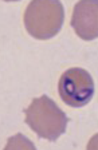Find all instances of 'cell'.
Wrapping results in <instances>:
<instances>
[{"label": "cell", "mask_w": 98, "mask_h": 150, "mask_svg": "<svg viewBox=\"0 0 98 150\" xmlns=\"http://www.w3.org/2000/svg\"><path fill=\"white\" fill-rule=\"evenodd\" d=\"M64 19V7L59 1H32L24 14L26 29L38 40H48L57 35Z\"/></svg>", "instance_id": "cell-2"}, {"label": "cell", "mask_w": 98, "mask_h": 150, "mask_svg": "<svg viewBox=\"0 0 98 150\" xmlns=\"http://www.w3.org/2000/svg\"><path fill=\"white\" fill-rule=\"evenodd\" d=\"M71 25L82 40L98 38V1H80L74 8Z\"/></svg>", "instance_id": "cell-4"}, {"label": "cell", "mask_w": 98, "mask_h": 150, "mask_svg": "<svg viewBox=\"0 0 98 150\" xmlns=\"http://www.w3.org/2000/svg\"><path fill=\"white\" fill-rule=\"evenodd\" d=\"M23 112L25 123L40 138L50 141H56L65 133L69 120L56 103L46 95L34 98Z\"/></svg>", "instance_id": "cell-1"}, {"label": "cell", "mask_w": 98, "mask_h": 150, "mask_svg": "<svg viewBox=\"0 0 98 150\" xmlns=\"http://www.w3.org/2000/svg\"><path fill=\"white\" fill-rule=\"evenodd\" d=\"M94 82L87 71L78 67L67 69L58 83V92L63 102L74 108L85 106L94 95Z\"/></svg>", "instance_id": "cell-3"}]
</instances>
